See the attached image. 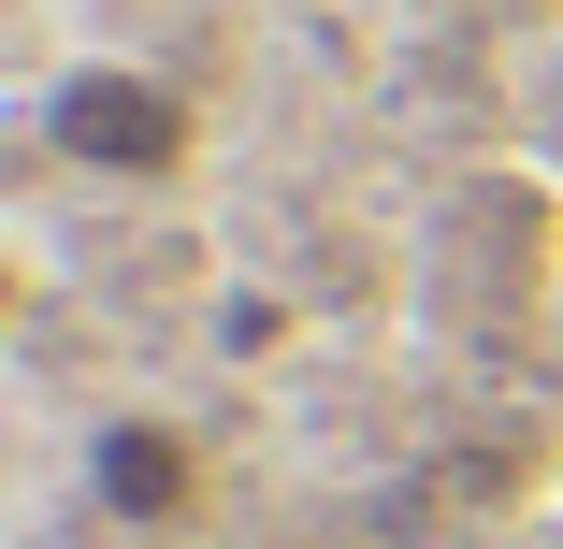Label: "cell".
<instances>
[{
    "mask_svg": "<svg viewBox=\"0 0 563 549\" xmlns=\"http://www.w3.org/2000/svg\"><path fill=\"white\" fill-rule=\"evenodd\" d=\"M73 477H87V506L117 535H174V520H202V433L159 419V405H101L87 449H73Z\"/></svg>",
    "mask_w": 563,
    "mask_h": 549,
    "instance_id": "cell-2",
    "label": "cell"
},
{
    "mask_svg": "<svg viewBox=\"0 0 563 549\" xmlns=\"http://www.w3.org/2000/svg\"><path fill=\"white\" fill-rule=\"evenodd\" d=\"M549 333H563V304H549Z\"/></svg>",
    "mask_w": 563,
    "mask_h": 549,
    "instance_id": "cell-4",
    "label": "cell"
},
{
    "mask_svg": "<svg viewBox=\"0 0 563 549\" xmlns=\"http://www.w3.org/2000/svg\"><path fill=\"white\" fill-rule=\"evenodd\" d=\"M44 160H73V174H101V188H174L188 160H202V101L174 87V73H145V58H73V73H44Z\"/></svg>",
    "mask_w": 563,
    "mask_h": 549,
    "instance_id": "cell-1",
    "label": "cell"
},
{
    "mask_svg": "<svg viewBox=\"0 0 563 549\" xmlns=\"http://www.w3.org/2000/svg\"><path fill=\"white\" fill-rule=\"evenodd\" d=\"M549 117H563V30H549Z\"/></svg>",
    "mask_w": 563,
    "mask_h": 549,
    "instance_id": "cell-3",
    "label": "cell"
}]
</instances>
